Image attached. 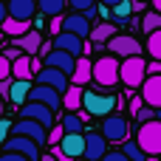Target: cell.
Returning <instances> with one entry per match:
<instances>
[{"label":"cell","mask_w":161,"mask_h":161,"mask_svg":"<svg viewBox=\"0 0 161 161\" xmlns=\"http://www.w3.org/2000/svg\"><path fill=\"white\" fill-rule=\"evenodd\" d=\"M119 68L122 62L113 57V54H105L93 62V82H99L102 88H113L119 85Z\"/></svg>","instance_id":"1"},{"label":"cell","mask_w":161,"mask_h":161,"mask_svg":"<svg viewBox=\"0 0 161 161\" xmlns=\"http://www.w3.org/2000/svg\"><path fill=\"white\" fill-rule=\"evenodd\" d=\"M136 144L144 150V156H161V119H153L139 127Z\"/></svg>","instance_id":"2"},{"label":"cell","mask_w":161,"mask_h":161,"mask_svg":"<svg viewBox=\"0 0 161 161\" xmlns=\"http://www.w3.org/2000/svg\"><path fill=\"white\" fill-rule=\"evenodd\" d=\"M116 96L113 93H96V91H85L82 93V105H85V110L91 113V116H110L113 113V108H116Z\"/></svg>","instance_id":"3"},{"label":"cell","mask_w":161,"mask_h":161,"mask_svg":"<svg viewBox=\"0 0 161 161\" xmlns=\"http://www.w3.org/2000/svg\"><path fill=\"white\" fill-rule=\"evenodd\" d=\"M144 74H147V62L142 57H130L119 68V82H125L127 88H142L144 85Z\"/></svg>","instance_id":"4"},{"label":"cell","mask_w":161,"mask_h":161,"mask_svg":"<svg viewBox=\"0 0 161 161\" xmlns=\"http://www.w3.org/2000/svg\"><path fill=\"white\" fill-rule=\"evenodd\" d=\"M108 51L113 57H122V59H130V57H142V42L130 34H116L108 40Z\"/></svg>","instance_id":"5"},{"label":"cell","mask_w":161,"mask_h":161,"mask_svg":"<svg viewBox=\"0 0 161 161\" xmlns=\"http://www.w3.org/2000/svg\"><path fill=\"white\" fill-rule=\"evenodd\" d=\"M11 136H23V139H31L37 147L48 144V130H45L40 122H31V119H20V122H14V127H11Z\"/></svg>","instance_id":"6"},{"label":"cell","mask_w":161,"mask_h":161,"mask_svg":"<svg viewBox=\"0 0 161 161\" xmlns=\"http://www.w3.org/2000/svg\"><path fill=\"white\" fill-rule=\"evenodd\" d=\"M127 119L119 116V113H110L102 119V136L105 142H127Z\"/></svg>","instance_id":"7"},{"label":"cell","mask_w":161,"mask_h":161,"mask_svg":"<svg viewBox=\"0 0 161 161\" xmlns=\"http://www.w3.org/2000/svg\"><path fill=\"white\" fill-rule=\"evenodd\" d=\"M3 150L6 153H17V156H23L28 161H40V147L31 139H23V136H8V142L3 144Z\"/></svg>","instance_id":"8"},{"label":"cell","mask_w":161,"mask_h":161,"mask_svg":"<svg viewBox=\"0 0 161 161\" xmlns=\"http://www.w3.org/2000/svg\"><path fill=\"white\" fill-rule=\"evenodd\" d=\"M37 85H45V88H54V91L65 93L71 88V76L62 74V71H57V68H42L37 74Z\"/></svg>","instance_id":"9"},{"label":"cell","mask_w":161,"mask_h":161,"mask_svg":"<svg viewBox=\"0 0 161 161\" xmlns=\"http://www.w3.org/2000/svg\"><path fill=\"white\" fill-rule=\"evenodd\" d=\"M20 119L40 122L45 130H51V127H54V113H51L45 105H40V102H28V105H23V108H20Z\"/></svg>","instance_id":"10"},{"label":"cell","mask_w":161,"mask_h":161,"mask_svg":"<svg viewBox=\"0 0 161 161\" xmlns=\"http://www.w3.org/2000/svg\"><path fill=\"white\" fill-rule=\"evenodd\" d=\"M28 99H31V102L45 105L51 113H54L57 108H62V93H59V91H54V88H45V85H34V88H31V93H28Z\"/></svg>","instance_id":"11"},{"label":"cell","mask_w":161,"mask_h":161,"mask_svg":"<svg viewBox=\"0 0 161 161\" xmlns=\"http://www.w3.org/2000/svg\"><path fill=\"white\" fill-rule=\"evenodd\" d=\"M142 99L153 110H161V74H150L142 85Z\"/></svg>","instance_id":"12"},{"label":"cell","mask_w":161,"mask_h":161,"mask_svg":"<svg viewBox=\"0 0 161 161\" xmlns=\"http://www.w3.org/2000/svg\"><path fill=\"white\" fill-rule=\"evenodd\" d=\"M108 156V142L102 133H85V161H102Z\"/></svg>","instance_id":"13"},{"label":"cell","mask_w":161,"mask_h":161,"mask_svg":"<svg viewBox=\"0 0 161 161\" xmlns=\"http://www.w3.org/2000/svg\"><path fill=\"white\" fill-rule=\"evenodd\" d=\"M54 48H59V51H65V54L76 57V59L85 54V42H82V37L68 34V31H59V34L54 37Z\"/></svg>","instance_id":"14"},{"label":"cell","mask_w":161,"mask_h":161,"mask_svg":"<svg viewBox=\"0 0 161 161\" xmlns=\"http://www.w3.org/2000/svg\"><path fill=\"white\" fill-rule=\"evenodd\" d=\"M45 59V68H57V71H62V74H74V68H76V57H71V54H65V51H59V48H54L48 57H42Z\"/></svg>","instance_id":"15"},{"label":"cell","mask_w":161,"mask_h":161,"mask_svg":"<svg viewBox=\"0 0 161 161\" xmlns=\"http://www.w3.org/2000/svg\"><path fill=\"white\" fill-rule=\"evenodd\" d=\"M57 147H59L68 158H82V156H85V133H65Z\"/></svg>","instance_id":"16"},{"label":"cell","mask_w":161,"mask_h":161,"mask_svg":"<svg viewBox=\"0 0 161 161\" xmlns=\"http://www.w3.org/2000/svg\"><path fill=\"white\" fill-rule=\"evenodd\" d=\"M62 31H68V34H76V37H91V20L85 17V14H68V17H62Z\"/></svg>","instance_id":"17"},{"label":"cell","mask_w":161,"mask_h":161,"mask_svg":"<svg viewBox=\"0 0 161 161\" xmlns=\"http://www.w3.org/2000/svg\"><path fill=\"white\" fill-rule=\"evenodd\" d=\"M11 45H14V48H20V51H25L28 57H37V54H40V45H42V37H40V31H37V28H31L28 34H23V37L11 40Z\"/></svg>","instance_id":"18"},{"label":"cell","mask_w":161,"mask_h":161,"mask_svg":"<svg viewBox=\"0 0 161 161\" xmlns=\"http://www.w3.org/2000/svg\"><path fill=\"white\" fill-rule=\"evenodd\" d=\"M88 82H93V62L91 59H85V57H79L76 59V68H74V74H71V85H88Z\"/></svg>","instance_id":"19"},{"label":"cell","mask_w":161,"mask_h":161,"mask_svg":"<svg viewBox=\"0 0 161 161\" xmlns=\"http://www.w3.org/2000/svg\"><path fill=\"white\" fill-rule=\"evenodd\" d=\"M6 8H8V17H14V20H31L37 3L34 0H8Z\"/></svg>","instance_id":"20"},{"label":"cell","mask_w":161,"mask_h":161,"mask_svg":"<svg viewBox=\"0 0 161 161\" xmlns=\"http://www.w3.org/2000/svg\"><path fill=\"white\" fill-rule=\"evenodd\" d=\"M31 82L28 79H17V82H11V88H8V102L14 105V108H23L25 105V99H28V93H31Z\"/></svg>","instance_id":"21"},{"label":"cell","mask_w":161,"mask_h":161,"mask_svg":"<svg viewBox=\"0 0 161 161\" xmlns=\"http://www.w3.org/2000/svg\"><path fill=\"white\" fill-rule=\"evenodd\" d=\"M0 31H3L6 37L17 40V37H23V34L31 31V20H14V17H6L3 25H0Z\"/></svg>","instance_id":"22"},{"label":"cell","mask_w":161,"mask_h":161,"mask_svg":"<svg viewBox=\"0 0 161 161\" xmlns=\"http://www.w3.org/2000/svg\"><path fill=\"white\" fill-rule=\"evenodd\" d=\"M82 88L79 85H71L65 93H62V108L68 110V113H79V105H82Z\"/></svg>","instance_id":"23"},{"label":"cell","mask_w":161,"mask_h":161,"mask_svg":"<svg viewBox=\"0 0 161 161\" xmlns=\"http://www.w3.org/2000/svg\"><path fill=\"white\" fill-rule=\"evenodd\" d=\"M116 34H119V31H116V25H113V23H108V20H102L99 25H93V28H91V37H93L96 42H108V40H110V37H116Z\"/></svg>","instance_id":"24"},{"label":"cell","mask_w":161,"mask_h":161,"mask_svg":"<svg viewBox=\"0 0 161 161\" xmlns=\"http://www.w3.org/2000/svg\"><path fill=\"white\" fill-rule=\"evenodd\" d=\"M65 6H68V0H37V8L42 14H51V17H59L65 11Z\"/></svg>","instance_id":"25"},{"label":"cell","mask_w":161,"mask_h":161,"mask_svg":"<svg viewBox=\"0 0 161 161\" xmlns=\"http://www.w3.org/2000/svg\"><path fill=\"white\" fill-rule=\"evenodd\" d=\"M11 74H14L17 79H31V57L25 54V57L14 59V62H11Z\"/></svg>","instance_id":"26"},{"label":"cell","mask_w":161,"mask_h":161,"mask_svg":"<svg viewBox=\"0 0 161 161\" xmlns=\"http://www.w3.org/2000/svg\"><path fill=\"white\" fill-rule=\"evenodd\" d=\"M65 133H82L85 130V122L79 119V113H65V119L59 122Z\"/></svg>","instance_id":"27"},{"label":"cell","mask_w":161,"mask_h":161,"mask_svg":"<svg viewBox=\"0 0 161 161\" xmlns=\"http://www.w3.org/2000/svg\"><path fill=\"white\" fill-rule=\"evenodd\" d=\"M147 54L161 62V31H153V34H147Z\"/></svg>","instance_id":"28"},{"label":"cell","mask_w":161,"mask_h":161,"mask_svg":"<svg viewBox=\"0 0 161 161\" xmlns=\"http://www.w3.org/2000/svg\"><path fill=\"white\" fill-rule=\"evenodd\" d=\"M142 28H144V34L161 31V14H158V11H147L144 20H142Z\"/></svg>","instance_id":"29"},{"label":"cell","mask_w":161,"mask_h":161,"mask_svg":"<svg viewBox=\"0 0 161 161\" xmlns=\"http://www.w3.org/2000/svg\"><path fill=\"white\" fill-rule=\"evenodd\" d=\"M110 11H113V17H116L119 23H127V20H130V14H133V3H130V0H122V3H119V6H113Z\"/></svg>","instance_id":"30"},{"label":"cell","mask_w":161,"mask_h":161,"mask_svg":"<svg viewBox=\"0 0 161 161\" xmlns=\"http://www.w3.org/2000/svg\"><path fill=\"white\" fill-rule=\"evenodd\" d=\"M122 153H125L130 161H144V158H147V156H144V150H142L136 142H130V139L125 142V150H122Z\"/></svg>","instance_id":"31"},{"label":"cell","mask_w":161,"mask_h":161,"mask_svg":"<svg viewBox=\"0 0 161 161\" xmlns=\"http://www.w3.org/2000/svg\"><path fill=\"white\" fill-rule=\"evenodd\" d=\"M11 119H0V150H3V144L8 142V136H11Z\"/></svg>","instance_id":"32"},{"label":"cell","mask_w":161,"mask_h":161,"mask_svg":"<svg viewBox=\"0 0 161 161\" xmlns=\"http://www.w3.org/2000/svg\"><path fill=\"white\" fill-rule=\"evenodd\" d=\"M136 119H139L142 125H147V122H153V119H156V110H153L150 105H144V108H142V110L136 113Z\"/></svg>","instance_id":"33"},{"label":"cell","mask_w":161,"mask_h":161,"mask_svg":"<svg viewBox=\"0 0 161 161\" xmlns=\"http://www.w3.org/2000/svg\"><path fill=\"white\" fill-rule=\"evenodd\" d=\"M93 3H96V0H68V6H71L74 11H79V14L88 11V8H93Z\"/></svg>","instance_id":"34"},{"label":"cell","mask_w":161,"mask_h":161,"mask_svg":"<svg viewBox=\"0 0 161 161\" xmlns=\"http://www.w3.org/2000/svg\"><path fill=\"white\" fill-rule=\"evenodd\" d=\"M62 136H65L62 125H59V127H51V130H48V144H54V147H57V144L62 142Z\"/></svg>","instance_id":"35"},{"label":"cell","mask_w":161,"mask_h":161,"mask_svg":"<svg viewBox=\"0 0 161 161\" xmlns=\"http://www.w3.org/2000/svg\"><path fill=\"white\" fill-rule=\"evenodd\" d=\"M8 74H11V59L0 54V79H8Z\"/></svg>","instance_id":"36"},{"label":"cell","mask_w":161,"mask_h":161,"mask_svg":"<svg viewBox=\"0 0 161 161\" xmlns=\"http://www.w3.org/2000/svg\"><path fill=\"white\" fill-rule=\"evenodd\" d=\"M102 161H130V158H127L122 150H110V153H108V156H105Z\"/></svg>","instance_id":"37"},{"label":"cell","mask_w":161,"mask_h":161,"mask_svg":"<svg viewBox=\"0 0 161 161\" xmlns=\"http://www.w3.org/2000/svg\"><path fill=\"white\" fill-rule=\"evenodd\" d=\"M142 108H144V99H142V96H136V99H130V110H133V116H136V113H139Z\"/></svg>","instance_id":"38"},{"label":"cell","mask_w":161,"mask_h":161,"mask_svg":"<svg viewBox=\"0 0 161 161\" xmlns=\"http://www.w3.org/2000/svg\"><path fill=\"white\" fill-rule=\"evenodd\" d=\"M0 161H28V158L17 156V153H3V156H0Z\"/></svg>","instance_id":"39"},{"label":"cell","mask_w":161,"mask_h":161,"mask_svg":"<svg viewBox=\"0 0 161 161\" xmlns=\"http://www.w3.org/2000/svg\"><path fill=\"white\" fill-rule=\"evenodd\" d=\"M51 158H54V161H74V158H68V156H65L59 147H54V156H51Z\"/></svg>","instance_id":"40"},{"label":"cell","mask_w":161,"mask_h":161,"mask_svg":"<svg viewBox=\"0 0 161 161\" xmlns=\"http://www.w3.org/2000/svg\"><path fill=\"white\" fill-rule=\"evenodd\" d=\"M51 31H54V34L62 31V17H54V20H51Z\"/></svg>","instance_id":"41"},{"label":"cell","mask_w":161,"mask_h":161,"mask_svg":"<svg viewBox=\"0 0 161 161\" xmlns=\"http://www.w3.org/2000/svg\"><path fill=\"white\" fill-rule=\"evenodd\" d=\"M150 74H161V62L153 59V65H147V76H150Z\"/></svg>","instance_id":"42"},{"label":"cell","mask_w":161,"mask_h":161,"mask_svg":"<svg viewBox=\"0 0 161 161\" xmlns=\"http://www.w3.org/2000/svg\"><path fill=\"white\" fill-rule=\"evenodd\" d=\"M6 17H8V8H6V3L0 0V25H3V20H6Z\"/></svg>","instance_id":"43"},{"label":"cell","mask_w":161,"mask_h":161,"mask_svg":"<svg viewBox=\"0 0 161 161\" xmlns=\"http://www.w3.org/2000/svg\"><path fill=\"white\" fill-rule=\"evenodd\" d=\"M99 14H102V20H108V17H110V14H113V11H110V8H108V6H99Z\"/></svg>","instance_id":"44"},{"label":"cell","mask_w":161,"mask_h":161,"mask_svg":"<svg viewBox=\"0 0 161 161\" xmlns=\"http://www.w3.org/2000/svg\"><path fill=\"white\" fill-rule=\"evenodd\" d=\"M122 0H102V6H108V8H113V6H119Z\"/></svg>","instance_id":"45"},{"label":"cell","mask_w":161,"mask_h":161,"mask_svg":"<svg viewBox=\"0 0 161 161\" xmlns=\"http://www.w3.org/2000/svg\"><path fill=\"white\" fill-rule=\"evenodd\" d=\"M150 3H153V11H158V14H161V0H150Z\"/></svg>","instance_id":"46"},{"label":"cell","mask_w":161,"mask_h":161,"mask_svg":"<svg viewBox=\"0 0 161 161\" xmlns=\"http://www.w3.org/2000/svg\"><path fill=\"white\" fill-rule=\"evenodd\" d=\"M3 110H6V102H3V96H0V119H3Z\"/></svg>","instance_id":"47"},{"label":"cell","mask_w":161,"mask_h":161,"mask_svg":"<svg viewBox=\"0 0 161 161\" xmlns=\"http://www.w3.org/2000/svg\"><path fill=\"white\" fill-rule=\"evenodd\" d=\"M133 3H136V6H147L150 0H133Z\"/></svg>","instance_id":"48"},{"label":"cell","mask_w":161,"mask_h":161,"mask_svg":"<svg viewBox=\"0 0 161 161\" xmlns=\"http://www.w3.org/2000/svg\"><path fill=\"white\" fill-rule=\"evenodd\" d=\"M42 161H54V158H42Z\"/></svg>","instance_id":"49"},{"label":"cell","mask_w":161,"mask_h":161,"mask_svg":"<svg viewBox=\"0 0 161 161\" xmlns=\"http://www.w3.org/2000/svg\"><path fill=\"white\" fill-rule=\"evenodd\" d=\"M0 40H3V31H0Z\"/></svg>","instance_id":"50"},{"label":"cell","mask_w":161,"mask_h":161,"mask_svg":"<svg viewBox=\"0 0 161 161\" xmlns=\"http://www.w3.org/2000/svg\"><path fill=\"white\" fill-rule=\"evenodd\" d=\"M76 161H79V158H76ZM82 161H85V158H82Z\"/></svg>","instance_id":"51"}]
</instances>
